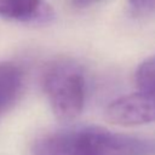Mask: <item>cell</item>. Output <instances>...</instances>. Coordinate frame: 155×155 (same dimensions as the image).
Listing matches in <instances>:
<instances>
[{
    "instance_id": "obj_2",
    "label": "cell",
    "mask_w": 155,
    "mask_h": 155,
    "mask_svg": "<svg viewBox=\"0 0 155 155\" xmlns=\"http://www.w3.org/2000/svg\"><path fill=\"white\" fill-rule=\"evenodd\" d=\"M42 87L57 119L71 121L81 114L86 99V80L79 64L68 59L50 63L44 71Z\"/></svg>"
},
{
    "instance_id": "obj_6",
    "label": "cell",
    "mask_w": 155,
    "mask_h": 155,
    "mask_svg": "<svg viewBox=\"0 0 155 155\" xmlns=\"http://www.w3.org/2000/svg\"><path fill=\"white\" fill-rule=\"evenodd\" d=\"M136 84L139 91H155V56L139 64L136 71Z\"/></svg>"
},
{
    "instance_id": "obj_8",
    "label": "cell",
    "mask_w": 155,
    "mask_h": 155,
    "mask_svg": "<svg viewBox=\"0 0 155 155\" xmlns=\"http://www.w3.org/2000/svg\"><path fill=\"white\" fill-rule=\"evenodd\" d=\"M103 0H70V4L76 7V8H85V7H90L94 4H98Z\"/></svg>"
},
{
    "instance_id": "obj_1",
    "label": "cell",
    "mask_w": 155,
    "mask_h": 155,
    "mask_svg": "<svg viewBox=\"0 0 155 155\" xmlns=\"http://www.w3.org/2000/svg\"><path fill=\"white\" fill-rule=\"evenodd\" d=\"M33 155H155V139L99 126H74L36 139Z\"/></svg>"
},
{
    "instance_id": "obj_7",
    "label": "cell",
    "mask_w": 155,
    "mask_h": 155,
    "mask_svg": "<svg viewBox=\"0 0 155 155\" xmlns=\"http://www.w3.org/2000/svg\"><path fill=\"white\" fill-rule=\"evenodd\" d=\"M131 7L140 13V15H148L155 11V0H128Z\"/></svg>"
},
{
    "instance_id": "obj_4",
    "label": "cell",
    "mask_w": 155,
    "mask_h": 155,
    "mask_svg": "<svg viewBox=\"0 0 155 155\" xmlns=\"http://www.w3.org/2000/svg\"><path fill=\"white\" fill-rule=\"evenodd\" d=\"M0 17L22 23L45 24L53 18V10L45 0H0Z\"/></svg>"
},
{
    "instance_id": "obj_3",
    "label": "cell",
    "mask_w": 155,
    "mask_h": 155,
    "mask_svg": "<svg viewBox=\"0 0 155 155\" xmlns=\"http://www.w3.org/2000/svg\"><path fill=\"white\" fill-rule=\"evenodd\" d=\"M105 119L120 126L155 122V91H138L113 101L105 109Z\"/></svg>"
},
{
    "instance_id": "obj_5",
    "label": "cell",
    "mask_w": 155,
    "mask_h": 155,
    "mask_svg": "<svg viewBox=\"0 0 155 155\" xmlns=\"http://www.w3.org/2000/svg\"><path fill=\"white\" fill-rule=\"evenodd\" d=\"M23 90V70L13 62H0V116L19 98Z\"/></svg>"
}]
</instances>
